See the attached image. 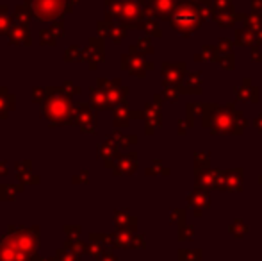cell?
I'll use <instances>...</instances> for the list:
<instances>
[{
	"mask_svg": "<svg viewBox=\"0 0 262 261\" xmlns=\"http://www.w3.org/2000/svg\"><path fill=\"white\" fill-rule=\"evenodd\" d=\"M4 245L14 249V251L24 252L32 261H43L41 256H38L39 247V231L38 227H11L7 234H4L2 240Z\"/></svg>",
	"mask_w": 262,
	"mask_h": 261,
	"instance_id": "6da1fadb",
	"label": "cell"
},
{
	"mask_svg": "<svg viewBox=\"0 0 262 261\" xmlns=\"http://www.w3.org/2000/svg\"><path fill=\"white\" fill-rule=\"evenodd\" d=\"M0 261H32L29 256H25L24 252L14 251V249L7 247L0 242Z\"/></svg>",
	"mask_w": 262,
	"mask_h": 261,
	"instance_id": "7a4b0ae2",
	"label": "cell"
},
{
	"mask_svg": "<svg viewBox=\"0 0 262 261\" xmlns=\"http://www.w3.org/2000/svg\"><path fill=\"white\" fill-rule=\"evenodd\" d=\"M55 261H79V256H75V254H72L70 251H59L57 254H55Z\"/></svg>",
	"mask_w": 262,
	"mask_h": 261,
	"instance_id": "3957f363",
	"label": "cell"
},
{
	"mask_svg": "<svg viewBox=\"0 0 262 261\" xmlns=\"http://www.w3.org/2000/svg\"><path fill=\"white\" fill-rule=\"evenodd\" d=\"M86 252L91 256H100L102 254V245L100 244H90L86 245Z\"/></svg>",
	"mask_w": 262,
	"mask_h": 261,
	"instance_id": "277c9868",
	"label": "cell"
},
{
	"mask_svg": "<svg viewBox=\"0 0 262 261\" xmlns=\"http://www.w3.org/2000/svg\"><path fill=\"white\" fill-rule=\"evenodd\" d=\"M100 261H116V258H114V256H111V254H104Z\"/></svg>",
	"mask_w": 262,
	"mask_h": 261,
	"instance_id": "5b68a950",
	"label": "cell"
}]
</instances>
